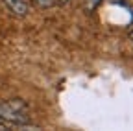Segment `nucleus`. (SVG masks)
Returning a JSON list of instances; mask_svg holds the SVG:
<instances>
[{"label": "nucleus", "mask_w": 133, "mask_h": 131, "mask_svg": "<svg viewBox=\"0 0 133 131\" xmlns=\"http://www.w3.org/2000/svg\"><path fill=\"white\" fill-rule=\"evenodd\" d=\"M66 2H70V0H33V4H35L37 8H54V6H61V4H66Z\"/></svg>", "instance_id": "3"}, {"label": "nucleus", "mask_w": 133, "mask_h": 131, "mask_svg": "<svg viewBox=\"0 0 133 131\" xmlns=\"http://www.w3.org/2000/svg\"><path fill=\"white\" fill-rule=\"evenodd\" d=\"M2 129H8V124L6 122H0V131H2Z\"/></svg>", "instance_id": "5"}, {"label": "nucleus", "mask_w": 133, "mask_h": 131, "mask_svg": "<svg viewBox=\"0 0 133 131\" xmlns=\"http://www.w3.org/2000/svg\"><path fill=\"white\" fill-rule=\"evenodd\" d=\"M100 2H102V0H83V8H85L87 11H94Z\"/></svg>", "instance_id": "4"}, {"label": "nucleus", "mask_w": 133, "mask_h": 131, "mask_svg": "<svg viewBox=\"0 0 133 131\" xmlns=\"http://www.w3.org/2000/svg\"><path fill=\"white\" fill-rule=\"evenodd\" d=\"M2 2L8 8V11L15 17H26L30 13V6L26 0H2Z\"/></svg>", "instance_id": "2"}, {"label": "nucleus", "mask_w": 133, "mask_h": 131, "mask_svg": "<svg viewBox=\"0 0 133 131\" xmlns=\"http://www.w3.org/2000/svg\"><path fill=\"white\" fill-rule=\"evenodd\" d=\"M0 122L11 126H26L30 124V109L24 100H8L0 102Z\"/></svg>", "instance_id": "1"}, {"label": "nucleus", "mask_w": 133, "mask_h": 131, "mask_svg": "<svg viewBox=\"0 0 133 131\" xmlns=\"http://www.w3.org/2000/svg\"><path fill=\"white\" fill-rule=\"evenodd\" d=\"M129 39H131V41H133V30H131V31H129Z\"/></svg>", "instance_id": "6"}]
</instances>
